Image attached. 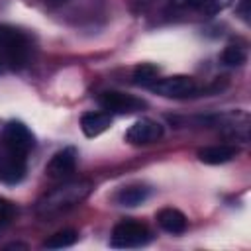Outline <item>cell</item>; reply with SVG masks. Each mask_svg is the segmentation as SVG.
<instances>
[{
  "mask_svg": "<svg viewBox=\"0 0 251 251\" xmlns=\"http://www.w3.org/2000/svg\"><path fill=\"white\" fill-rule=\"evenodd\" d=\"M92 190V182L90 180H71V182H63L61 186H55L53 190L45 192L39 200H37V214L41 218H53L59 216L71 208H75L76 204H80Z\"/></svg>",
  "mask_w": 251,
  "mask_h": 251,
  "instance_id": "6da1fadb",
  "label": "cell"
},
{
  "mask_svg": "<svg viewBox=\"0 0 251 251\" xmlns=\"http://www.w3.org/2000/svg\"><path fill=\"white\" fill-rule=\"evenodd\" d=\"M0 53L12 69H22L29 61V39L24 31L0 24Z\"/></svg>",
  "mask_w": 251,
  "mask_h": 251,
  "instance_id": "7a4b0ae2",
  "label": "cell"
},
{
  "mask_svg": "<svg viewBox=\"0 0 251 251\" xmlns=\"http://www.w3.org/2000/svg\"><path fill=\"white\" fill-rule=\"evenodd\" d=\"M151 241V231L145 224L135 220H122L114 226L110 245L116 249H133L143 247Z\"/></svg>",
  "mask_w": 251,
  "mask_h": 251,
  "instance_id": "3957f363",
  "label": "cell"
},
{
  "mask_svg": "<svg viewBox=\"0 0 251 251\" xmlns=\"http://www.w3.org/2000/svg\"><path fill=\"white\" fill-rule=\"evenodd\" d=\"M149 88L163 98H186L196 94L198 84L188 75H173V76L157 78Z\"/></svg>",
  "mask_w": 251,
  "mask_h": 251,
  "instance_id": "277c9868",
  "label": "cell"
},
{
  "mask_svg": "<svg viewBox=\"0 0 251 251\" xmlns=\"http://www.w3.org/2000/svg\"><path fill=\"white\" fill-rule=\"evenodd\" d=\"M98 104L108 114H135L145 108V102L137 96L118 92V90H106L98 96Z\"/></svg>",
  "mask_w": 251,
  "mask_h": 251,
  "instance_id": "5b68a950",
  "label": "cell"
},
{
  "mask_svg": "<svg viewBox=\"0 0 251 251\" xmlns=\"http://www.w3.org/2000/svg\"><path fill=\"white\" fill-rule=\"evenodd\" d=\"M25 153L0 145V180L6 184H18L25 176Z\"/></svg>",
  "mask_w": 251,
  "mask_h": 251,
  "instance_id": "8992f818",
  "label": "cell"
},
{
  "mask_svg": "<svg viewBox=\"0 0 251 251\" xmlns=\"http://www.w3.org/2000/svg\"><path fill=\"white\" fill-rule=\"evenodd\" d=\"M0 145L27 155L35 145V137H33V133L29 131V127L25 124L12 120V122H8L4 126V131H2V137H0Z\"/></svg>",
  "mask_w": 251,
  "mask_h": 251,
  "instance_id": "52a82bcc",
  "label": "cell"
},
{
  "mask_svg": "<svg viewBox=\"0 0 251 251\" xmlns=\"http://www.w3.org/2000/svg\"><path fill=\"white\" fill-rule=\"evenodd\" d=\"M163 137V126L151 118H141L126 131V141L131 145H149Z\"/></svg>",
  "mask_w": 251,
  "mask_h": 251,
  "instance_id": "ba28073f",
  "label": "cell"
},
{
  "mask_svg": "<svg viewBox=\"0 0 251 251\" xmlns=\"http://www.w3.org/2000/svg\"><path fill=\"white\" fill-rule=\"evenodd\" d=\"M75 169H76V149L65 147L51 157V161L45 167V173L49 178L63 180V178H69L75 173Z\"/></svg>",
  "mask_w": 251,
  "mask_h": 251,
  "instance_id": "9c48e42d",
  "label": "cell"
},
{
  "mask_svg": "<svg viewBox=\"0 0 251 251\" xmlns=\"http://www.w3.org/2000/svg\"><path fill=\"white\" fill-rule=\"evenodd\" d=\"M112 126V114L108 112H86L80 118V127L86 137H96Z\"/></svg>",
  "mask_w": 251,
  "mask_h": 251,
  "instance_id": "30bf717a",
  "label": "cell"
},
{
  "mask_svg": "<svg viewBox=\"0 0 251 251\" xmlns=\"http://www.w3.org/2000/svg\"><path fill=\"white\" fill-rule=\"evenodd\" d=\"M237 155V149L233 145H208V147H202L198 151V159L206 165H222V163H227L231 161L233 157Z\"/></svg>",
  "mask_w": 251,
  "mask_h": 251,
  "instance_id": "8fae6325",
  "label": "cell"
},
{
  "mask_svg": "<svg viewBox=\"0 0 251 251\" xmlns=\"http://www.w3.org/2000/svg\"><path fill=\"white\" fill-rule=\"evenodd\" d=\"M157 222L167 233L178 235L186 231V216L176 208H163L157 214Z\"/></svg>",
  "mask_w": 251,
  "mask_h": 251,
  "instance_id": "7c38bea8",
  "label": "cell"
},
{
  "mask_svg": "<svg viewBox=\"0 0 251 251\" xmlns=\"http://www.w3.org/2000/svg\"><path fill=\"white\" fill-rule=\"evenodd\" d=\"M147 198H149V188L143 186V184L124 186V188H120L118 194H116V202H118L120 206H126V208L139 206V204H143Z\"/></svg>",
  "mask_w": 251,
  "mask_h": 251,
  "instance_id": "4fadbf2b",
  "label": "cell"
},
{
  "mask_svg": "<svg viewBox=\"0 0 251 251\" xmlns=\"http://www.w3.org/2000/svg\"><path fill=\"white\" fill-rule=\"evenodd\" d=\"M76 239H78V231H76V229H61V231L49 235V237L43 241V247H45V249H63V247L75 245Z\"/></svg>",
  "mask_w": 251,
  "mask_h": 251,
  "instance_id": "5bb4252c",
  "label": "cell"
},
{
  "mask_svg": "<svg viewBox=\"0 0 251 251\" xmlns=\"http://www.w3.org/2000/svg\"><path fill=\"white\" fill-rule=\"evenodd\" d=\"M159 76V67L153 65V63H141L133 69V84L137 86H151Z\"/></svg>",
  "mask_w": 251,
  "mask_h": 251,
  "instance_id": "9a60e30c",
  "label": "cell"
},
{
  "mask_svg": "<svg viewBox=\"0 0 251 251\" xmlns=\"http://www.w3.org/2000/svg\"><path fill=\"white\" fill-rule=\"evenodd\" d=\"M229 4H231V0H194L190 10L200 14V16L210 18V16H216V14L224 12Z\"/></svg>",
  "mask_w": 251,
  "mask_h": 251,
  "instance_id": "2e32d148",
  "label": "cell"
},
{
  "mask_svg": "<svg viewBox=\"0 0 251 251\" xmlns=\"http://www.w3.org/2000/svg\"><path fill=\"white\" fill-rule=\"evenodd\" d=\"M247 61V49L241 43H229L226 45L222 53V63L227 67H239Z\"/></svg>",
  "mask_w": 251,
  "mask_h": 251,
  "instance_id": "e0dca14e",
  "label": "cell"
},
{
  "mask_svg": "<svg viewBox=\"0 0 251 251\" xmlns=\"http://www.w3.org/2000/svg\"><path fill=\"white\" fill-rule=\"evenodd\" d=\"M14 216H16V206L10 200L0 198V229L6 227L14 220Z\"/></svg>",
  "mask_w": 251,
  "mask_h": 251,
  "instance_id": "ac0fdd59",
  "label": "cell"
},
{
  "mask_svg": "<svg viewBox=\"0 0 251 251\" xmlns=\"http://www.w3.org/2000/svg\"><path fill=\"white\" fill-rule=\"evenodd\" d=\"M249 2H251V0H239V4H237V14H239V16H241L245 22H249V16H251Z\"/></svg>",
  "mask_w": 251,
  "mask_h": 251,
  "instance_id": "d6986e66",
  "label": "cell"
},
{
  "mask_svg": "<svg viewBox=\"0 0 251 251\" xmlns=\"http://www.w3.org/2000/svg\"><path fill=\"white\" fill-rule=\"evenodd\" d=\"M43 2H45L49 8H57V6H63L67 0H43Z\"/></svg>",
  "mask_w": 251,
  "mask_h": 251,
  "instance_id": "ffe728a7",
  "label": "cell"
},
{
  "mask_svg": "<svg viewBox=\"0 0 251 251\" xmlns=\"http://www.w3.org/2000/svg\"><path fill=\"white\" fill-rule=\"evenodd\" d=\"M0 69H2V57H0Z\"/></svg>",
  "mask_w": 251,
  "mask_h": 251,
  "instance_id": "44dd1931",
  "label": "cell"
}]
</instances>
